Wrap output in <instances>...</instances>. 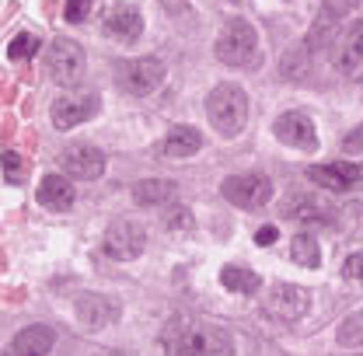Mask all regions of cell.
Listing matches in <instances>:
<instances>
[{
    "instance_id": "obj_2",
    "label": "cell",
    "mask_w": 363,
    "mask_h": 356,
    "mask_svg": "<svg viewBox=\"0 0 363 356\" xmlns=\"http://www.w3.org/2000/svg\"><path fill=\"white\" fill-rule=\"evenodd\" d=\"M206 116H210V126L220 136H238L248 123V94L241 84L224 81L210 91L206 98Z\"/></svg>"
},
{
    "instance_id": "obj_7",
    "label": "cell",
    "mask_w": 363,
    "mask_h": 356,
    "mask_svg": "<svg viewBox=\"0 0 363 356\" xmlns=\"http://www.w3.org/2000/svg\"><path fill=\"white\" fill-rule=\"evenodd\" d=\"M262 311L269 314L272 321L294 325L308 311V290L304 287H294V283H276V287H269V294L262 301Z\"/></svg>"
},
{
    "instance_id": "obj_13",
    "label": "cell",
    "mask_w": 363,
    "mask_h": 356,
    "mask_svg": "<svg viewBox=\"0 0 363 356\" xmlns=\"http://www.w3.org/2000/svg\"><path fill=\"white\" fill-rule=\"evenodd\" d=\"M360 165H353V161H332V165H311L308 168V178L321 185V189H328V192H346V189H353L357 182H360Z\"/></svg>"
},
{
    "instance_id": "obj_4",
    "label": "cell",
    "mask_w": 363,
    "mask_h": 356,
    "mask_svg": "<svg viewBox=\"0 0 363 356\" xmlns=\"http://www.w3.org/2000/svg\"><path fill=\"white\" fill-rule=\"evenodd\" d=\"M227 203H234L238 210H262L272 199V182L262 172H245V175H230L220 185Z\"/></svg>"
},
{
    "instance_id": "obj_16",
    "label": "cell",
    "mask_w": 363,
    "mask_h": 356,
    "mask_svg": "<svg viewBox=\"0 0 363 356\" xmlns=\"http://www.w3.org/2000/svg\"><path fill=\"white\" fill-rule=\"evenodd\" d=\"M339 70L350 77V81H363V21H353L350 32L342 35L339 45Z\"/></svg>"
},
{
    "instance_id": "obj_17",
    "label": "cell",
    "mask_w": 363,
    "mask_h": 356,
    "mask_svg": "<svg viewBox=\"0 0 363 356\" xmlns=\"http://www.w3.org/2000/svg\"><path fill=\"white\" fill-rule=\"evenodd\" d=\"M283 213L301 223H332V206L321 203V196H290L283 203Z\"/></svg>"
},
{
    "instance_id": "obj_5",
    "label": "cell",
    "mask_w": 363,
    "mask_h": 356,
    "mask_svg": "<svg viewBox=\"0 0 363 356\" xmlns=\"http://www.w3.org/2000/svg\"><path fill=\"white\" fill-rule=\"evenodd\" d=\"M43 63H45L49 81H56V84H77V77L84 74V49L60 35V39L49 43Z\"/></svg>"
},
{
    "instance_id": "obj_14",
    "label": "cell",
    "mask_w": 363,
    "mask_h": 356,
    "mask_svg": "<svg viewBox=\"0 0 363 356\" xmlns=\"http://www.w3.org/2000/svg\"><path fill=\"white\" fill-rule=\"evenodd\" d=\"M105 32L119 43H136L143 35V14L133 4H112L105 11Z\"/></svg>"
},
{
    "instance_id": "obj_23",
    "label": "cell",
    "mask_w": 363,
    "mask_h": 356,
    "mask_svg": "<svg viewBox=\"0 0 363 356\" xmlns=\"http://www.w3.org/2000/svg\"><path fill=\"white\" fill-rule=\"evenodd\" d=\"M39 49H43L39 35H32V32H21V35H14V39L7 43V60H32Z\"/></svg>"
},
{
    "instance_id": "obj_8",
    "label": "cell",
    "mask_w": 363,
    "mask_h": 356,
    "mask_svg": "<svg viewBox=\"0 0 363 356\" xmlns=\"http://www.w3.org/2000/svg\"><path fill=\"white\" fill-rule=\"evenodd\" d=\"M161 81H164V63L157 56H140L119 67V84L130 94H150L161 88Z\"/></svg>"
},
{
    "instance_id": "obj_31",
    "label": "cell",
    "mask_w": 363,
    "mask_h": 356,
    "mask_svg": "<svg viewBox=\"0 0 363 356\" xmlns=\"http://www.w3.org/2000/svg\"><path fill=\"white\" fill-rule=\"evenodd\" d=\"M91 356H126V353H119V350H101V353H91Z\"/></svg>"
},
{
    "instance_id": "obj_30",
    "label": "cell",
    "mask_w": 363,
    "mask_h": 356,
    "mask_svg": "<svg viewBox=\"0 0 363 356\" xmlns=\"http://www.w3.org/2000/svg\"><path fill=\"white\" fill-rule=\"evenodd\" d=\"M360 147H363V126L360 130H353V136L342 140V150H360Z\"/></svg>"
},
{
    "instance_id": "obj_20",
    "label": "cell",
    "mask_w": 363,
    "mask_h": 356,
    "mask_svg": "<svg viewBox=\"0 0 363 356\" xmlns=\"http://www.w3.org/2000/svg\"><path fill=\"white\" fill-rule=\"evenodd\" d=\"M133 199L140 206H164L175 199V182L172 178H143L133 185Z\"/></svg>"
},
{
    "instance_id": "obj_22",
    "label": "cell",
    "mask_w": 363,
    "mask_h": 356,
    "mask_svg": "<svg viewBox=\"0 0 363 356\" xmlns=\"http://www.w3.org/2000/svg\"><path fill=\"white\" fill-rule=\"evenodd\" d=\"M290 259L304 269H318L321 266V245H318L311 234H297L290 241Z\"/></svg>"
},
{
    "instance_id": "obj_29",
    "label": "cell",
    "mask_w": 363,
    "mask_h": 356,
    "mask_svg": "<svg viewBox=\"0 0 363 356\" xmlns=\"http://www.w3.org/2000/svg\"><path fill=\"white\" fill-rule=\"evenodd\" d=\"M276 238H279V227H276V223H266V227L255 230V241H259V245H272Z\"/></svg>"
},
{
    "instance_id": "obj_9",
    "label": "cell",
    "mask_w": 363,
    "mask_h": 356,
    "mask_svg": "<svg viewBox=\"0 0 363 356\" xmlns=\"http://www.w3.org/2000/svg\"><path fill=\"white\" fill-rule=\"evenodd\" d=\"M60 165L70 178H81V182H94V178L105 175V154L94 147V143H70L60 150Z\"/></svg>"
},
{
    "instance_id": "obj_10",
    "label": "cell",
    "mask_w": 363,
    "mask_h": 356,
    "mask_svg": "<svg viewBox=\"0 0 363 356\" xmlns=\"http://www.w3.org/2000/svg\"><path fill=\"white\" fill-rule=\"evenodd\" d=\"M272 133L279 143L294 147V150H315L318 147V133L315 123L304 116V112H283L276 123H272Z\"/></svg>"
},
{
    "instance_id": "obj_19",
    "label": "cell",
    "mask_w": 363,
    "mask_h": 356,
    "mask_svg": "<svg viewBox=\"0 0 363 356\" xmlns=\"http://www.w3.org/2000/svg\"><path fill=\"white\" fill-rule=\"evenodd\" d=\"M199 147H203V133L196 126H179L164 136L161 154L164 157H192V154H199Z\"/></svg>"
},
{
    "instance_id": "obj_3",
    "label": "cell",
    "mask_w": 363,
    "mask_h": 356,
    "mask_svg": "<svg viewBox=\"0 0 363 356\" xmlns=\"http://www.w3.org/2000/svg\"><path fill=\"white\" fill-rule=\"evenodd\" d=\"M213 52H217V60H220L224 67H234V70L252 67V63L259 60V35H255L252 21H245V18H230V21L224 25V32L217 35Z\"/></svg>"
},
{
    "instance_id": "obj_26",
    "label": "cell",
    "mask_w": 363,
    "mask_h": 356,
    "mask_svg": "<svg viewBox=\"0 0 363 356\" xmlns=\"http://www.w3.org/2000/svg\"><path fill=\"white\" fill-rule=\"evenodd\" d=\"M192 210L189 206H172L168 210V217H164V227L168 230H192Z\"/></svg>"
},
{
    "instance_id": "obj_18",
    "label": "cell",
    "mask_w": 363,
    "mask_h": 356,
    "mask_svg": "<svg viewBox=\"0 0 363 356\" xmlns=\"http://www.w3.org/2000/svg\"><path fill=\"white\" fill-rule=\"evenodd\" d=\"M39 203H43L45 210H52V213H63V210H70L74 206V185H70V178L63 175H45L39 182Z\"/></svg>"
},
{
    "instance_id": "obj_15",
    "label": "cell",
    "mask_w": 363,
    "mask_h": 356,
    "mask_svg": "<svg viewBox=\"0 0 363 356\" xmlns=\"http://www.w3.org/2000/svg\"><path fill=\"white\" fill-rule=\"evenodd\" d=\"M52 343H56V332L49 325H28V328H21L11 339L7 356H49L52 353Z\"/></svg>"
},
{
    "instance_id": "obj_12",
    "label": "cell",
    "mask_w": 363,
    "mask_h": 356,
    "mask_svg": "<svg viewBox=\"0 0 363 356\" xmlns=\"http://www.w3.org/2000/svg\"><path fill=\"white\" fill-rule=\"evenodd\" d=\"M52 126L56 130H74V126H81V123H88L91 116L98 112V94H81V98H56L52 101Z\"/></svg>"
},
{
    "instance_id": "obj_6",
    "label": "cell",
    "mask_w": 363,
    "mask_h": 356,
    "mask_svg": "<svg viewBox=\"0 0 363 356\" xmlns=\"http://www.w3.org/2000/svg\"><path fill=\"white\" fill-rule=\"evenodd\" d=\"M143 248H147V234L136 221L108 223V230L101 238V252L116 262H133L136 255H143Z\"/></svg>"
},
{
    "instance_id": "obj_28",
    "label": "cell",
    "mask_w": 363,
    "mask_h": 356,
    "mask_svg": "<svg viewBox=\"0 0 363 356\" xmlns=\"http://www.w3.org/2000/svg\"><path fill=\"white\" fill-rule=\"evenodd\" d=\"M342 276L353 279V283H363V252H353V255L342 262Z\"/></svg>"
},
{
    "instance_id": "obj_24",
    "label": "cell",
    "mask_w": 363,
    "mask_h": 356,
    "mask_svg": "<svg viewBox=\"0 0 363 356\" xmlns=\"http://www.w3.org/2000/svg\"><path fill=\"white\" fill-rule=\"evenodd\" d=\"M0 168H4V178H7L11 185H21V182L28 178V165H25V157H21V154H14V150H7V154L0 157Z\"/></svg>"
},
{
    "instance_id": "obj_1",
    "label": "cell",
    "mask_w": 363,
    "mask_h": 356,
    "mask_svg": "<svg viewBox=\"0 0 363 356\" xmlns=\"http://www.w3.org/2000/svg\"><path fill=\"white\" fill-rule=\"evenodd\" d=\"M164 350L172 356H234V339L210 321H172L164 328Z\"/></svg>"
},
{
    "instance_id": "obj_21",
    "label": "cell",
    "mask_w": 363,
    "mask_h": 356,
    "mask_svg": "<svg viewBox=\"0 0 363 356\" xmlns=\"http://www.w3.org/2000/svg\"><path fill=\"white\" fill-rule=\"evenodd\" d=\"M220 283L230 294H255L262 287V276L252 272L248 266H224L220 269Z\"/></svg>"
},
{
    "instance_id": "obj_25",
    "label": "cell",
    "mask_w": 363,
    "mask_h": 356,
    "mask_svg": "<svg viewBox=\"0 0 363 356\" xmlns=\"http://www.w3.org/2000/svg\"><path fill=\"white\" fill-rule=\"evenodd\" d=\"M339 343L342 346H360L363 343V314H353L339 325Z\"/></svg>"
},
{
    "instance_id": "obj_27",
    "label": "cell",
    "mask_w": 363,
    "mask_h": 356,
    "mask_svg": "<svg viewBox=\"0 0 363 356\" xmlns=\"http://www.w3.org/2000/svg\"><path fill=\"white\" fill-rule=\"evenodd\" d=\"M94 7V0H67V21L70 25H84Z\"/></svg>"
},
{
    "instance_id": "obj_11",
    "label": "cell",
    "mask_w": 363,
    "mask_h": 356,
    "mask_svg": "<svg viewBox=\"0 0 363 356\" xmlns=\"http://www.w3.org/2000/svg\"><path fill=\"white\" fill-rule=\"evenodd\" d=\"M74 311H77V321L84 328H105V325L119 321V301L105 297V294H81L74 301Z\"/></svg>"
}]
</instances>
